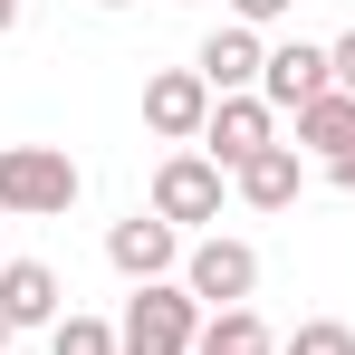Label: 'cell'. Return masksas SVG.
Here are the masks:
<instances>
[{"instance_id": "19", "label": "cell", "mask_w": 355, "mask_h": 355, "mask_svg": "<svg viewBox=\"0 0 355 355\" xmlns=\"http://www.w3.org/2000/svg\"><path fill=\"white\" fill-rule=\"evenodd\" d=\"M19 10H29V0H0V39H10V29H19Z\"/></svg>"}, {"instance_id": "16", "label": "cell", "mask_w": 355, "mask_h": 355, "mask_svg": "<svg viewBox=\"0 0 355 355\" xmlns=\"http://www.w3.org/2000/svg\"><path fill=\"white\" fill-rule=\"evenodd\" d=\"M288 10H297V0H231L240 29H269V19H288Z\"/></svg>"}, {"instance_id": "21", "label": "cell", "mask_w": 355, "mask_h": 355, "mask_svg": "<svg viewBox=\"0 0 355 355\" xmlns=\"http://www.w3.org/2000/svg\"><path fill=\"white\" fill-rule=\"evenodd\" d=\"M96 10H125V0H96Z\"/></svg>"}, {"instance_id": "3", "label": "cell", "mask_w": 355, "mask_h": 355, "mask_svg": "<svg viewBox=\"0 0 355 355\" xmlns=\"http://www.w3.org/2000/svg\"><path fill=\"white\" fill-rule=\"evenodd\" d=\"M182 288L202 297L211 317H221V307H250V288H259V250H250V240H231V231L192 240V250H182Z\"/></svg>"}, {"instance_id": "13", "label": "cell", "mask_w": 355, "mask_h": 355, "mask_svg": "<svg viewBox=\"0 0 355 355\" xmlns=\"http://www.w3.org/2000/svg\"><path fill=\"white\" fill-rule=\"evenodd\" d=\"M192 355H279V336L259 327V307H221V317H202V346Z\"/></svg>"}, {"instance_id": "9", "label": "cell", "mask_w": 355, "mask_h": 355, "mask_svg": "<svg viewBox=\"0 0 355 355\" xmlns=\"http://www.w3.org/2000/svg\"><path fill=\"white\" fill-rule=\"evenodd\" d=\"M202 87H211V96H259V67H269V49H259V29H211V39H202Z\"/></svg>"}, {"instance_id": "10", "label": "cell", "mask_w": 355, "mask_h": 355, "mask_svg": "<svg viewBox=\"0 0 355 355\" xmlns=\"http://www.w3.org/2000/svg\"><path fill=\"white\" fill-rule=\"evenodd\" d=\"M0 317L10 327H58L67 307H58V269L49 259H10L0 269Z\"/></svg>"}, {"instance_id": "8", "label": "cell", "mask_w": 355, "mask_h": 355, "mask_svg": "<svg viewBox=\"0 0 355 355\" xmlns=\"http://www.w3.org/2000/svg\"><path fill=\"white\" fill-rule=\"evenodd\" d=\"M106 259H116L135 288H144V279H173V269H182V231H173V221H154V211H135V221L106 231Z\"/></svg>"}, {"instance_id": "14", "label": "cell", "mask_w": 355, "mask_h": 355, "mask_svg": "<svg viewBox=\"0 0 355 355\" xmlns=\"http://www.w3.org/2000/svg\"><path fill=\"white\" fill-rule=\"evenodd\" d=\"M49 355H125V346H116L106 317H77V307H67L58 327H49Z\"/></svg>"}, {"instance_id": "7", "label": "cell", "mask_w": 355, "mask_h": 355, "mask_svg": "<svg viewBox=\"0 0 355 355\" xmlns=\"http://www.w3.org/2000/svg\"><path fill=\"white\" fill-rule=\"evenodd\" d=\"M279 144V116H269V96H221L211 106V125H202V154L221 164V173H240L250 154H269Z\"/></svg>"}, {"instance_id": "4", "label": "cell", "mask_w": 355, "mask_h": 355, "mask_svg": "<svg viewBox=\"0 0 355 355\" xmlns=\"http://www.w3.org/2000/svg\"><path fill=\"white\" fill-rule=\"evenodd\" d=\"M154 221H173V231L221 221V164L211 154H164L154 164Z\"/></svg>"}, {"instance_id": "22", "label": "cell", "mask_w": 355, "mask_h": 355, "mask_svg": "<svg viewBox=\"0 0 355 355\" xmlns=\"http://www.w3.org/2000/svg\"><path fill=\"white\" fill-rule=\"evenodd\" d=\"M0 269H10V259H0Z\"/></svg>"}, {"instance_id": "5", "label": "cell", "mask_w": 355, "mask_h": 355, "mask_svg": "<svg viewBox=\"0 0 355 355\" xmlns=\"http://www.w3.org/2000/svg\"><path fill=\"white\" fill-rule=\"evenodd\" d=\"M211 87H202V67H164V77H144V125L164 135V144H202V125H211Z\"/></svg>"}, {"instance_id": "15", "label": "cell", "mask_w": 355, "mask_h": 355, "mask_svg": "<svg viewBox=\"0 0 355 355\" xmlns=\"http://www.w3.org/2000/svg\"><path fill=\"white\" fill-rule=\"evenodd\" d=\"M279 355H355V327H346V317H307Z\"/></svg>"}, {"instance_id": "2", "label": "cell", "mask_w": 355, "mask_h": 355, "mask_svg": "<svg viewBox=\"0 0 355 355\" xmlns=\"http://www.w3.org/2000/svg\"><path fill=\"white\" fill-rule=\"evenodd\" d=\"M202 297L182 288V279H144V288L125 297V327H116V346L125 355H192L202 346Z\"/></svg>"}, {"instance_id": "20", "label": "cell", "mask_w": 355, "mask_h": 355, "mask_svg": "<svg viewBox=\"0 0 355 355\" xmlns=\"http://www.w3.org/2000/svg\"><path fill=\"white\" fill-rule=\"evenodd\" d=\"M10 336H19V327H10V317H0V355H10Z\"/></svg>"}, {"instance_id": "12", "label": "cell", "mask_w": 355, "mask_h": 355, "mask_svg": "<svg viewBox=\"0 0 355 355\" xmlns=\"http://www.w3.org/2000/svg\"><path fill=\"white\" fill-rule=\"evenodd\" d=\"M297 144L317 154V164H336V154H355V96L346 87H327L307 116H297Z\"/></svg>"}, {"instance_id": "18", "label": "cell", "mask_w": 355, "mask_h": 355, "mask_svg": "<svg viewBox=\"0 0 355 355\" xmlns=\"http://www.w3.org/2000/svg\"><path fill=\"white\" fill-rule=\"evenodd\" d=\"M327 182H336V192H355V154H336V164H327Z\"/></svg>"}, {"instance_id": "1", "label": "cell", "mask_w": 355, "mask_h": 355, "mask_svg": "<svg viewBox=\"0 0 355 355\" xmlns=\"http://www.w3.org/2000/svg\"><path fill=\"white\" fill-rule=\"evenodd\" d=\"M87 173L67 164V144H0V211L10 221H67Z\"/></svg>"}, {"instance_id": "11", "label": "cell", "mask_w": 355, "mask_h": 355, "mask_svg": "<svg viewBox=\"0 0 355 355\" xmlns=\"http://www.w3.org/2000/svg\"><path fill=\"white\" fill-rule=\"evenodd\" d=\"M231 182H240V202H250V211H288L297 192H307V164H297V144H269V154H250Z\"/></svg>"}, {"instance_id": "17", "label": "cell", "mask_w": 355, "mask_h": 355, "mask_svg": "<svg viewBox=\"0 0 355 355\" xmlns=\"http://www.w3.org/2000/svg\"><path fill=\"white\" fill-rule=\"evenodd\" d=\"M327 67H336V87H346V96H355V29H346V39H336V49H327Z\"/></svg>"}, {"instance_id": "6", "label": "cell", "mask_w": 355, "mask_h": 355, "mask_svg": "<svg viewBox=\"0 0 355 355\" xmlns=\"http://www.w3.org/2000/svg\"><path fill=\"white\" fill-rule=\"evenodd\" d=\"M327 87H336V67H327V49H307V39H279V49H269V67H259L269 116H307Z\"/></svg>"}]
</instances>
